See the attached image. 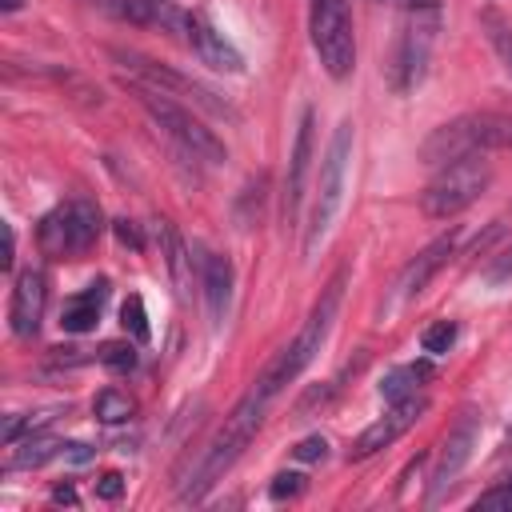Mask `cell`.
Returning <instances> with one entry per match:
<instances>
[{
  "instance_id": "cell-39",
  "label": "cell",
  "mask_w": 512,
  "mask_h": 512,
  "mask_svg": "<svg viewBox=\"0 0 512 512\" xmlns=\"http://www.w3.org/2000/svg\"><path fill=\"white\" fill-rule=\"evenodd\" d=\"M0 8H4V12H16V8H20V0H0Z\"/></svg>"
},
{
  "instance_id": "cell-31",
  "label": "cell",
  "mask_w": 512,
  "mask_h": 512,
  "mask_svg": "<svg viewBox=\"0 0 512 512\" xmlns=\"http://www.w3.org/2000/svg\"><path fill=\"white\" fill-rule=\"evenodd\" d=\"M292 452H296V460L312 464V460H324V456H328V440H324V436H308V440H300Z\"/></svg>"
},
{
  "instance_id": "cell-17",
  "label": "cell",
  "mask_w": 512,
  "mask_h": 512,
  "mask_svg": "<svg viewBox=\"0 0 512 512\" xmlns=\"http://www.w3.org/2000/svg\"><path fill=\"white\" fill-rule=\"evenodd\" d=\"M200 284H204V304H208V316H212V324H220V320L228 316V304H232V284H236L228 256H220V252H204V256H200Z\"/></svg>"
},
{
  "instance_id": "cell-8",
  "label": "cell",
  "mask_w": 512,
  "mask_h": 512,
  "mask_svg": "<svg viewBox=\"0 0 512 512\" xmlns=\"http://www.w3.org/2000/svg\"><path fill=\"white\" fill-rule=\"evenodd\" d=\"M340 296H344V272H336V276L328 280L324 296L312 304V312H308L304 328L296 332V340H292V344H284V348L276 352L272 368L280 372V380H284V384H292V380L312 364V356L320 352V344L328 340L332 320H336V308H340Z\"/></svg>"
},
{
  "instance_id": "cell-15",
  "label": "cell",
  "mask_w": 512,
  "mask_h": 512,
  "mask_svg": "<svg viewBox=\"0 0 512 512\" xmlns=\"http://www.w3.org/2000/svg\"><path fill=\"white\" fill-rule=\"evenodd\" d=\"M452 252H456V232H448V236H436L404 272H400V280H396V296H392V304H404V300H412V296H420L424 288H428V280L452 260Z\"/></svg>"
},
{
  "instance_id": "cell-13",
  "label": "cell",
  "mask_w": 512,
  "mask_h": 512,
  "mask_svg": "<svg viewBox=\"0 0 512 512\" xmlns=\"http://www.w3.org/2000/svg\"><path fill=\"white\" fill-rule=\"evenodd\" d=\"M436 20H440V12H412V24L404 28L400 60H396V88L400 92H408V88H416L424 80L432 36H436Z\"/></svg>"
},
{
  "instance_id": "cell-40",
  "label": "cell",
  "mask_w": 512,
  "mask_h": 512,
  "mask_svg": "<svg viewBox=\"0 0 512 512\" xmlns=\"http://www.w3.org/2000/svg\"><path fill=\"white\" fill-rule=\"evenodd\" d=\"M508 440H512V424H508Z\"/></svg>"
},
{
  "instance_id": "cell-9",
  "label": "cell",
  "mask_w": 512,
  "mask_h": 512,
  "mask_svg": "<svg viewBox=\"0 0 512 512\" xmlns=\"http://www.w3.org/2000/svg\"><path fill=\"white\" fill-rule=\"evenodd\" d=\"M116 60H120V64H128L136 80H144V84L160 88L164 96H172V100H188V104H196V108H204V112H212V116L236 120V108H232L228 100H220L212 88H204V84H196V80H188V76L172 72L168 64H156V60H148V56H140V52H116Z\"/></svg>"
},
{
  "instance_id": "cell-33",
  "label": "cell",
  "mask_w": 512,
  "mask_h": 512,
  "mask_svg": "<svg viewBox=\"0 0 512 512\" xmlns=\"http://www.w3.org/2000/svg\"><path fill=\"white\" fill-rule=\"evenodd\" d=\"M488 280L500 284V280H512V248H504L492 264H488Z\"/></svg>"
},
{
  "instance_id": "cell-22",
  "label": "cell",
  "mask_w": 512,
  "mask_h": 512,
  "mask_svg": "<svg viewBox=\"0 0 512 512\" xmlns=\"http://www.w3.org/2000/svg\"><path fill=\"white\" fill-rule=\"evenodd\" d=\"M480 20H484V32H488V44H492L496 60H500L504 72L512 76V24H508L504 16H496V12H484Z\"/></svg>"
},
{
  "instance_id": "cell-10",
  "label": "cell",
  "mask_w": 512,
  "mask_h": 512,
  "mask_svg": "<svg viewBox=\"0 0 512 512\" xmlns=\"http://www.w3.org/2000/svg\"><path fill=\"white\" fill-rule=\"evenodd\" d=\"M476 432H480V416H476L472 408H464L460 420H456V424L448 428V436H444V448H440V460H436V472H432L428 504H436V500L456 484V476L464 472V464H468V456H472V448H476Z\"/></svg>"
},
{
  "instance_id": "cell-32",
  "label": "cell",
  "mask_w": 512,
  "mask_h": 512,
  "mask_svg": "<svg viewBox=\"0 0 512 512\" xmlns=\"http://www.w3.org/2000/svg\"><path fill=\"white\" fill-rule=\"evenodd\" d=\"M120 492H124V476H120V472H104V476L96 480V496H100V500H120Z\"/></svg>"
},
{
  "instance_id": "cell-23",
  "label": "cell",
  "mask_w": 512,
  "mask_h": 512,
  "mask_svg": "<svg viewBox=\"0 0 512 512\" xmlns=\"http://www.w3.org/2000/svg\"><path fill=\"white\" fill-rule=\"evenodd\" d=\"M160 236H164V260H168V272H172V280L180 284V292H188V256H184V244H180V236L168 228V220H160Z\"/></svg>"
},
{
  "instance_id": "cell-7",
  "label": "cell",
  "mask_w": 512,
  "mask_h": 512,
  "mask_svg": "<svg viewBox=\"0 0 512 512\" xmlns=\"http://www.w3.org/2000/svg\"><path fill=\"white\" fill-rule=\"evenodd\" d=\"M308 32H312V48H316L324 72L332 80H344L356 64L348 0H312L308 4Z\"/></svg>"
},
{
  "instance_id": "cell-19",
  "label": "cell",
  "mask_w": 512,
  "mask_h": 512,
  "mask_svg": "<svg viewBox=\"0 0 512 512\" xmlns=\"http://www.w3.org/2000/svg\"><path fill=\"white\" fill-rule=\"evenodd\" d=\"M424 376H428L424 364H400V368L384 372V380H380V396H384L388 404L408 400V396H420V380H424Z\"/></svg>"
},
{
  "instance_id": "cell-12",
  "label": "cell",
  "mask_w": 512,
  "mask_h": 512,
  "mask_svg": "<svg viewBox=\"0 0 512 512\" xmlns=\"http://www.w3.org/2000/svg\"><path fill=\"white\" fill-rule=\"evenodd\" d=\"M44 308H48V276L40 268L20 272L16 284H12V304H8V328H12V336L16 340H32L40 332Z\"/></svg>"
},
{
  "instance_id": "cell-11",
  "label": "cell",
  "mask_w": 512,
  "mask_h": 512,
  "mask_svg": "<svg viewBox=\"0 0 512 512\" xmlns=\"http://www.w3.org/2000/svg\"><path fill=\"white\" fill-rule=\"evenodd\" d=\"M424 408H428V400L424 396H408V400H396L376 424H368L360 436H356V444H352V460H368V456H376L380 448H392L420 416H424Z\"/></svg>"
},
{
  "instance_id": "cell-16",
  "label": "cell",
  "mask_w": 512,
  "mask_h": 512,
  "mask_svg": "<svg viewBox=\"0 0 512 512\" xmlns=\"http://www.w3.org/2000/svg\"><path fill=\"white\" fill-rule=\"evenodd\" d=\"M308 168H312V108H304V116H300L296 144H292V160H288L284 224H296V216H300V200H304V188H308Z\"/></svg>"
},
{
  "instance_id": "cell-37",
  "label": "cell",
  "mask_w": 512,
  "mask_h": 512,
  "mask_svg": "<svg viewBox=\"0 0 512 512\" xmlns=\"http://www.w3.org/2000/svg\"><path fill=\"white\" fill-rule=\"evenodd\" d=\"M52 500H56V504H68V508H76V504H80V500H76V492H72L68 484H64V488H56V492H52Z\"/></svg>"
},
{
  "instance_id": "cell-5",
  "label": "cell",
  "mask_w": 512,
  "mask_h": 512,
  "mask_svg": "<svg viewBox=\"0 0 512 512\" xmlns=\"http://www.w3.org/2000/svg\"><path fill=\"white\" fill-rule=\"evenodd\" d=\"M100 208L92 204V200H64V204H56L44 220H40V228H36V244H40V252L44 256H52V260H76V256H84L92 244H96V236H100Z\"/></svg>"
},
{
  "instance_id": "cell-36",
  "label": "cell",
  "mask_w": 512,
  "mask_h": 512,
  "mask_svg": "<svg viewBox=\"0 0 512 512\" xmlns=\"http://www.w3.org/2000/svg\"><path fill=\"white\" fill-rule=\"evenodd\" d=\"M12 256H16V232L4 228V268H12Z\"/></svg>"
},
{
  "instance_id": "cell-30",
  "label": "cell",
  "mask_w": 512,
  "mask_h": 512,
  "mask_svg": "<svg viewBox=\"0 0 512 512\" xmlns=\"http://www.w3.org/2000/svg\"><path fill=\"white\" fill-rule=\"evenodd\" d=\"M476 508H484V512H512V480H504L492 492L476 496Z\"/></svg>"
},
{
  "instance_id": "cell-4",
  "label": "cell",
  "mask_w": 512,
  "mask_h": 512,
  "mask_svg": "<svg viewBox=\"0 0 512 512\" xmlns=\"http://www.w3.org/2000/svg\"><path fill=\"white\" fill-rule=\"evenodd\" d=\"M348 160H352V120H340L332 132V144L320 160V188L312 200V216H308V236H304V252H316V244L328 236L340 204H344V180H348Z\"/></svg>"
},
{
  "instance_id": "cell-24",
  "label": "cell",
  "mask_w": 512,
  "mask_h": 512,
  "mask_svg": "<svg viewBox=\"0 0 512 512\" xmlns=\"http://www.w3.org/2000/svg\"><path fill=\"white\" fill-rule=\"evenodd\" d=\"M120 324H124V332H128L136 344H148L152 328H148V312H144V300H140V296H128V300H124V308H120Z\"/></svg>"
},
{
  "instance_id": "cell-35",
  "label": "cell",
  "mask_w": 512,
  "mask_h": 512,
  "mask_svg": "<svg viewBox=\"0 0 512 512\" xmlns=\"http://www.w3.org/2000/svg\"><path fill=\"white\" fill-rule=\"evenodd\" d=\"M60 456H64V460H72V464H84V460H92L96 452H92V444H64V448H60Z\"/></svg>"
},
{
  "instance_id": "cell-28",
  "label": "cell",
  "mask_w": 512,
  "mask_h": 512,
  "mask_svg": "<svg viewBox=\"0 0 512 512\" xmlns=\"http://www.w3.org/2000/svg\"><path fill=\"white\" fill-rule=\"evenodd\" d=\"M44 420H52V416H36V420H32V416H8L4 428H0V440H4V444H16L24 432H36Z\"/></svg>"
},
{
  "instance_id": "cell-25",
  "label": "cell",
  "mask_w": 512,
  "mask_h": 512,
  "mask_svg": "<svg viewBox=\"0 0 512 512\" xmlns=\"http://www.w3.org/2000/svg\"><path fill=\"white\" fill-rule=\"evenodd\" d=\"M452 344H456V324H452V320H436V324H428V328L420 332V348H424L428 356H444Z\"/></svg>"
},
{
  "instance_id": "cell-27",
  "label": "cell",
  "mask_w": 512,
  "mask_h": 512,
  "mask_svg": "<svg viewBox=\"0 0 512 512\" xmlns=\"http://www.w3.org/2000/svg\"><path fill=\"white\" fill-rule=\"evenodd\" d=\"M100 364L112 372H132L136 368V348L132 344H104L100 348Z\"/></svg>"
},
{
  "instance_id": "cell-29",
  "label": "cell",
  "mask_w": 512,
  "mask_h": 512,
  "mask_svg": "<svg viewBox=\"0 0 512 512\" xmlns=\"http://www.w3.org/2000/svg\"><path fill=\"white\" fill-rule=\"evenodd\" d=\"M300 492H304V476H300V472H280V476H272V488H268L272 500H296Z\"/></svg>"
},
{
  "instance_id": "cell-34",
  "label": "cell",
  "mask_w": 512,
  "mask_h": 512,
  "mask_svg": "<svg viewBox=\"0 0 512 512\" xmlns=\"http://www.w3.org/2000/svg\"><path fill=\"white\" fill-rule=\"evenodd\" d=\"M112 228H116V240H120V244L140 248V232H136V224H132V220H116Z\"/></svg>"
},
{
  "instance_id": "cell-38",
  "label": "cell",
  "mask_w": 512,
  "mask_h": 512,
  "mask_svg": "<svg viewBox=\"0 0 512 512\" xmlns=\"http://www.w3.org/2000/svg\"><path fill=\"white\" fill-rule=\"evenodd\" d=\"M412 12H440V0H408Z\"/></svg>"
},
{
  "instance_id": "cell-20",
  "label": "cell",
  "mask_w": 512,
  "mask_h": 512,
  "mask_svg": "<svg viewBox=\"0 0 512 512\" xmlns=\"http://www.w3.org/2000/svg\"><path fill=\"white\" fill-rule=\"evenodd\" d=\"M92 412H96V420H100V424H124V420H132V416H136V400H132L128 392L104 388V392L96 396Z\"/></svg>"
},
{
  "instance_id": "cell-18",
  "label": "cell",
  "mask_w": 512,
  "mask_h": 512,
  "mask_svg": "<svg viewBox=\"0 0 512 512\" xmlns=\"http://www.w3.org/2000/svg\"><path fill=\"white\" fill-rule=\"evenodd\" d=\"M104 300H108V280H92L84 292L68 296L64 308H60V328L64 332H92L100 312H104Z\"/></svg>"
},
{
  "instance_id": "cell-2",
  "label": "cell",
  "mask_w": 512,
  "mask_h": 512,
  "mask_svg": "<svg viewBox=\"0 0 512 512\" xmlns=\"http://www.w3.org/2000/svg\"><path fill=\"white\" fill-rule=\"evenodd\" d=\"M496 148H512V116L508 112H468V116H456V120L440 124L424 140L420 156H424V164L444 168L452 160L496 152Z\"/></svg>"
},
{
  "instance_id": "cell-3",
  "label": "cell",
  "mask_w": 512,
  "mask_h": 512,
  "mask_svg": "<svg viewBox=\"0 0 512 512\" xmlns=\"http://www.w3.org/2000/svg\"><path fill=\"white\" fill-rule=\"evenodd\" d=\"M128 88L136 92V100L144 104V112L192 156V160H204V164H220L228 152H224V144H220V136L212 132V128H204V120H196L180 100H172V96H164L160 88H152V84H144V80H128Z\"/></svg>"
},
{
  "instance_id": "cell-26",
  "label": "cell",
  "mask_w": 512,
  "mask_h": 512,
  "mask_svg": "<svg viewBox=\"0 0 512 512\" xmlns=\"http://www.w3.org/2000/svg\"><path fill=\"white\" fill-rule=\"evenodd\" d=\"M132 4H136L140 20H160V24H180L184 20L176 0H132Z\"/></svg>"
},
{
  "instance_id": "cell-21",
  "label": "cell",
  "mask_w": 512,
  "mask_h": 512,
  "mask_svg": "<svg viewBox=\"0 0 512 512\" xmlns=\"http://www.w3.org/2000/svg\"><path fill=\"white\" fill-rule=\"evenodd\" d=\"M60 440H52V436H28L24 444H20V452H12V460H8V468H36V464H44V460H52V456H60Z\"/></svg>"
},
{
  "instance_id": "cell-1",
  "label": "cell",
  "mask_w": 512,
  "mask_h": 512,
  "mask_svg": "<svg viewBox=\"0 0 512 512\" xmlns=\"http://www.w3.org/2000/svg\"><path fill=\"white\" fill-rule=\"evenodd\" d=\"M280 392H284V384L276 380L272 368H264V372L256 376V384L240 396V404L224 416L220 432L208 440L204 456H200L196 468H192V480L180 488V500H200V496L240 460V452H244L248 440L260 432V424H264V416H268V408H272V400H276Z\"/></svg>"
},
{
  "instance_id": "cell-6",
  "label": "cell",
  "mask_w": 512,
  "mask_h": 512,
  "mask_svg": "<svg viewBox=\"0 0 512 512\" xmlns=\"http://www.w3.org/2000/svg\"><path fill=\"white\" fill-rule=\"evenodd\" d=\"M488 180H492V172H488V164H484L480 156L452 160V164H444V168L432 176V184H428L424 196H420V208H424V216H432V220H452V216H460L468 204L480 200V192L488 188Z\"/></svg>"
},
{
  "instance_id": "cell-14",
  "label": "cell",
  "mask_w": 512,
  "mask_h": 512,
  "mask_svg": "<svg viewBox=\"0 0 512 512\" xmlns=\"http://www.w3.org/2000/svg\"><path fill=\"white\" fill-rule=\"evenodd\" d=\"M184 32H188V44L200 56V64H208L216 72H244V56L236 52V44L224 32H216V24L204 20L200 12L184 16Z\"/></svg>"
}]
</instances>
